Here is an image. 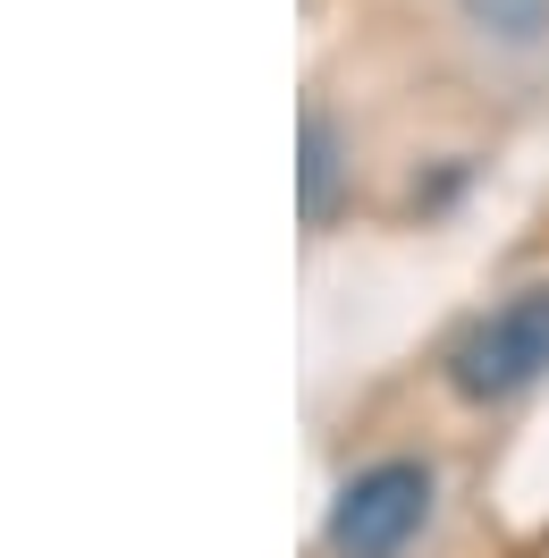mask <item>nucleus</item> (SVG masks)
<instances>
[{
    "label": "nucleus",
    "mask_w": 549,
    "mask_h": 558,
    "mask_svg": "<svg viewBox=\"0 0 549 558\" xmlns=\"http://www.w3.org/2000/svg\"><path fill=\"white\" fill-rule=\"evenodd\" d=\"M533 381H549V288H524L499 314H481L456 348H448V389L474 398V407H499V398H524Z\"/></svg>",
    "instance_id": "obj_2"
},
{
    "label": "nucleus",
    "mask_w": 549,
    "mask_h": 558,
    "mask_svg": "<svg viewBox=\"0 0 549 558\" xmlns=\"http://www.w3.org/2000/svg\"><path fill=\"white\" fill-rule=\"evenodd\" d=\"M465 9H474L481 26H499L508 43H533L549 26V0H465Z\"/></svg>",
    "instance_id": "obj_4"
},
{
    "label": "nucleus",
    "mask_w": 549,
    "mask_h": 558,
    "mask_svg": "<svg viewBox=\"0 0 549 558\" xmlns=\"http://www.w3.org/2000/svg\"><path fill=\"white\" fill-rule=\"evenodd\" d=\"M423 524H431V465L380 457V465L339 483L321 533H330V558H406Z\"/></svg>",
    "instance_id": "obj_1"
},
{
    "label": "nucleus",
    "mask_w": 549,
    "mask_h": 558,
    "mask_svg": "<svg viewBox=\"0 0 549 558\" xmlns=\"http://www.w3.org/2000/svg\"><path fill=\"white\" fill-rule=\"evenodd\" d=\"M339 178H346V144H339V119L330 110H305V153H296V204L305 220L321 229L339 211Z\"/></svg>",
    "instance_id": "obj_3"
}]
</instances>
